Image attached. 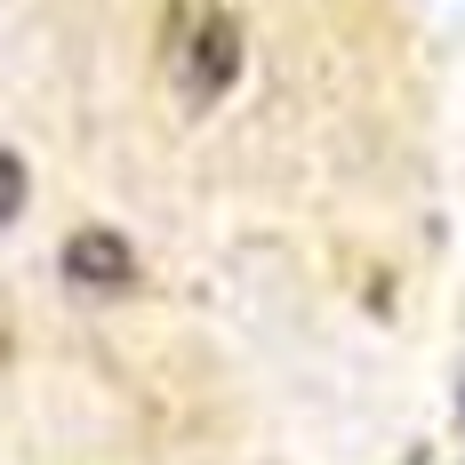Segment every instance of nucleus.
<instances>
[{"instance_id": "nucleus-2", "label": "nucleus", "mask_w": 465, "mask_h": 465, "mask_svg": "<svg viewBox=\"0 0 465 465\" xmlns=\"http://www.w3.org/2000/svg\"><path fill=\"white\" fill-rule=\"evenodd\" d=\"M64 281H73L81 297H121V289L137 281V249L113 225H81L64 241Z\"/></svg>"}, {"instance_id": "nucleus-3", "label": "nucleus", "mask_w": 465, "mask_h": 465, "mask_svg": "<svg viewBox=\"0 0 465 465\" xmlns=\"http://www.w3.org/2000/svg\"><path fill=\"white\" fill-rule=\"evenodd\" d=\"M25 201H33V177H25V153H0V217L16 225V217H25Z\"/></svg>"}, {"instance_id": "nucleus-1", "label": "nucleus", "mask_w": 465, "mask_h": 465, "mask_svg": "<svg viewBox=\"0 0 465 465\" xmlns=\"http://www.w3.org/2000/svg\"><path fill=\"white\" fill-rule=\"evenodd\" d=\"M241 56H249L241 16L201 8V16H193V33H185V81H193V96H225L232 81H241Z\"/></svg>"}]
</instances>
